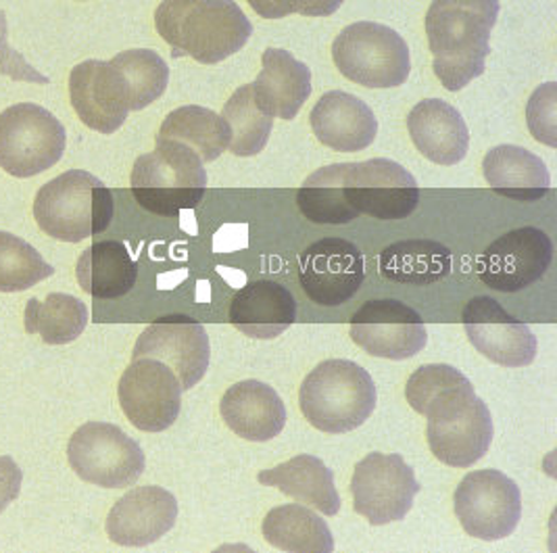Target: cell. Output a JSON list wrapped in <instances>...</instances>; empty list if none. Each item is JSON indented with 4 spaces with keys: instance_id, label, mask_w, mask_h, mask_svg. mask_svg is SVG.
Segmentation results:
<instances>
[{
    "instance_id": "obj_4",
    "label": "cell",
    "mask_w": 557,
    "mask_h": 553,
    "mask_svg": "<svg viewBox=\"0 0 557 553\" xmlns=\"http://www.w3.org/2000/svg\"><path fill=\"white\" fill-rule=\"evenodd\" d=\"M299 403L307 422L322 432L343 434L361 427L376 407L372 377L349 359H329L301 384Z\"/></svg>"
},
{
    "instance_id": "obj_27",
    "label": "cell",
    "mask_w": 557,
    "mask_h": 553,
    "mask_svg": "<svg viewBox=\"0 0 557 553\" xmlns=\"http://www.w3.org/2000/svg\"><path fill=\"white\" fill-rule=\"evenodd\" d=\"M259 482L276 487L295 502L307 503L324 516H336L341 509V497L334 487V477L329 466L313 455H297L276 468L263 470Z\"/></svg>"
},
{
    "instance_id": "obj_19",
    "label": "cell",
    "mask_w": 557,
    "mask_h": 553,
    "mask_svg": "<svg viewBox=\"0 0 557 553\" xmlns=\"http://www.w3.org/2000/svg\"><path fill=\"white\" fill-rule=\"evenodd\" d=\"M177 518L176 497L154 484L138 487L115 503L107 516V537L122 548H145L168 534Z\"/></svg>"
},
{
    "instance_id": "obj_12",
    "label": "cell",
    "mask_w": 557,
    "mask_h": 553,
    "mask_svg": "<svg viewBox=\"0 0 557 553\" xmlns=\"http://www.w3.org/2000/svg\"><path fill=\"white\" fill-rule=\"evenodd\" d=\"M120 405L132 427L161 432L174 427L182 407L176 374L151 357L132 359L117 386Z\"/></svg>"
},
{
    "instance_id": "obj_13",
    "label": "cell",
    "mask_w": 557,
    "mask_h": 553,
    "mask_svg": "<svg viewBox=\"0 0 557 553\" xmlns=\"http://www.w3.org/2000/svg\"><path fill=\"white\" fill-rule=\"evenodd\" d=\"M554 243L539 228H518L491 243L479 257V278L499 293H520L545 276Z\"/></svg>"
},
{
    "instance_id": "obj_7",
    "label": "cell",
    "mask_w": 557,
    "mask_h": 553,
    "mask_svg": "<svg viewBox=\"0 0 557 553\" xmlns=\"http://www.w3.org/2000/svg\"><path fill=\"white\" fill-rule=\"evenodd\" d=\"M332 59L343 76L366 88H397L411 72L404 36L374 22L345 27L332 42Z\"/></svg>"
},
{
    "instance_id": "obj_17",
    "label": "cell",
    "mask_w": 557,
    "mask_h": 553,
    "mask_svg": "<svg viewBox=\"0 0 557 553\" xmlns=\"http://www.w3.org/2000/svg\"><path fill=\"white\" fill-rule=\"evenodd\" d=\"M138 357L165 364L176 374L182 391H190L209 368V336L201 324L188 318H165L138 336L132 359Z\"/></svg>"
},
{
    "instance_id": "obj_1",
    "label": "cell",
    "mask_w": 557,
    "mask_h": 553,
    "mask_svg": "<svg viewBox=\"0 0 557 553\" xmlns=\"http://www.w3.org/2000/svg\"><path fill=\"white\" fill-rule=\"evenodd\" d=\"M420 201V188L404 165L391 159L336 163L307 177L297 195L313 224L345 226L359 216L382 222L404 220Z\"/></svg>"
},
{
    "instance_id": "obj_16",
    "label": "cell",
    "mask_w": 557,
    "mask_h": 553,
    "mask_svg": "<svg viewBox=\"0 0 557 553\" xmlns=\"http://www.w3.org/2000/svg\"><path fill=\"white\" fill-rule=\"evenodd\" d=\"M461 322L476 352L504 368H524L536 357V336L524 322L491 299L476 297L463 307Z\"/></svg>"
},
{
    "instance_id": "obj_26",
    "label": "cell",
    "mask_w": 557,
    "mask_h": 553,
    "mask_svg": "<svg viewBox=\"0 0 557 553\" xmlns=\"http://www.w3.org/2000/svg\"><path fill=\"white\" fill-rule=\"evenodd\" d=\"M482 174L499 197L513 201H539L552 188L545 163L534 152L516 145H502L486 152Z\"/></svg>"
},
{
    "instance_id": "obj_14",
    "label": "cell",
    "mask_w": 557,
    "mask_h": 553,
    "mask_svg": "<svg viewBox=\"0 0 557 553\" xmlns=\"http://www.w3.org/2000/svg\"><path fill=\"white\" fill-rule=\"evenodd\" d=\"M351 339L363 352L382 359H409L424 352L429 332L420 314L406 303L379 299L363 303L351 320Z\"/></svg>"
},
{
    "instance_id": "obj_15",
    "label": "cell",
    "mask_w": 557,
    "mask_h": 553,
    "mask_svg": "<svg viewBox=\"0 0 557 553\" xmlns=\"http://www.w3.org/2000/svg\"><path fill=\"white\" fill-rule=\"evenodd\" d=\"M366 278L363 253L343 238H324L299 257L305 295L318 305L336 307L349 302Z\"/></svg>"
},
{
    "instance_id": "obj_23",
    "label": "cell",
    "mask_w": 557,
    "mask_h": 553,
    "mask_svg": "<svg viewBox=\"0 0 557 553\" xmlns=\"http://www.w3.org/2000/svg\"><path fill=\"white\" fill-rule=\"evenodd\" d=\"M416 149L436 165H457L470 147V132L454 105L441 99L418 102L407 115Z\"/></svg>"
},
{
    "instance_id": "obj_38",
    "label": "cell",
    "mask_w": 557,
    "mask_h": 553,
    "mask_svg": "<svg viewBox=\"0 0 557 553\" xmlns=\"http://www.w3.org/2000/svg\"><path fill=\"white\" fill-rule=\"evenodd\" d=\"M263 20H282L286 15L329 17L345 0H247Z\"/></svg>"
},
{
    "instance_id": "obj_33",
    "label": "cell",
    "mask_w": 557,
    "mask_h": 553,
    "mask_svg": "<svg viewBox=\"0 0 557 553\" xmlns=\"http://www.w3.org/2000/svg\"><path fill=\"white\" fill-rule=\"evenodd\" d=\"M24 324L27 334H38L47 345H67L86 330L88 307L74 295L51 293L45 302H27Z\"/></svg>"
},
{
    "instance_id": "obj_2",
    "label": "cell",
    "mask_w": 557,
    "mask_h": 553,
    "mask_svg": "<svg viewBox=\"0 0 557 553\" xmlns=\"http://www.w3.org/2000/svg\"><path fill=\"white\" fill-rule=\"evenodd\" d=\"M499 0H434L426 13L432 70L438 82L459 93L486 70L491 32Z\"/></svg>"
},
{
    "instance_id": "obj_9",
    "label": "cell",
    "mask_w": 557,
    "mask_h": 553,
    "mask_svg": "<svg viewBox=\"0 0 557 553\" xmlns=\"http://www.w3.org/2000/svg\"><path fill=\"white\" fill-rule=\"evenodd\" d=\"M67 459L77 477L104 489L132 487L145 472L140 445L115 425L88 422L67 445Z\"/></svg>"
},
{
    "instance_id": "obj_3",
    "label": "cell",
    "mask_w": 557,
    "mask_h": 553,
    "mask_svg": "<svg viewBox=\"0 0 557 553\" xmlns=\"http://www.w3.org/2000/svg\"><path fill=\"white\" fill-rule=\"evenodd\" d=\"M159 36L203 65H213L249 42L253 26L232 0H163L154 13Z\"/></svg>"
},
{
    "instance_id": "obj_36",
    "label": "cell",
    "mask_w": 557,
    "mask_h": 553,
    "mask_svg": "<svg viewBox=\"0 0 557 553\" xmlns=\"http://www.w3.org/2000/svg\"><path fill=\"white\" fill-rule=\"evenodd\" d=\"M52 274V266L29 243L0 232V293L27 291Z\"/></svg>"
},
{
    "instance_id": "obj_25",
    "label": "cell",
    "mask_w": 557,
    "mask_h": 553,
    "mask_svg": "<svg viewBox=\"0 0 557 553\" xmlns=\"http://www.w3.org/2000/svg\"><path fill=\"white\" fill-rule=\"evenodd\" d=\"M251 86L255 101L263 113L295 120L311 95V72L290 52L268 49L261 57V72Z\"/></svg>"
},
{
    "instance_id": "obj_28",
    "label": "cell",
    "mask_w": 557,
    "mask_h": 553,
    "mask_svg": "<svg viewBox=\"0 0 557 553\" xmlns=\"http://www.w3.org/2000/svg\"><path fill=\"white\" fill-rule=\"evenodd\" d=\"M474 397L472 382L447 364L422 366L407 380V403L429 420H445L461 411Z\"/></svg>"
},
{
    "instance_id": "obj_11",
    "label": "cell",
    "mask_w": 557,
    "mask_h": 553,
    "mask_svg": "<svg viewBox=\"0 0 557 553\" xmlns=\"http://www.w3.org/2000/svg\"><path fill=\"white\" fill-rule=\"evenodd\" d=\"M354 507L370 525L384 527L404 520L413 507L420 484L397 453H370L355 466Z\"/></svg>"
},
{
    "instance_id": "obj_35",
    "label": "cell",
    "mask_w": 557,
    "mask_h": 553,
    "mask_svg": "<svg viewBox=\"0 0 557 553\" xmlns=\"http://www.w3.org/2000/svg\"><path fill=\"white\" fill-rule=\"evenodd\" d=\"M111 65L122 74L126 82L129 111L147 109L157 101L170 82L168 63L149 49H134L120 52L111 59Z\"/></svg>"
},
{
    "instance_id": "obj_39",
    "label": "cell",
    "mask_w": 557,
    "mask_h": 553,
    "mask_svg": "<svg viewBox=\"0 0 557 553\" xmlns=\"http://www.w3.org/2000/svg\"><path fill=\"white\" fill-rule=\"evenodd\" d=\"M24 482L22 468L7 455H0V514L9 507V503L20 497Z\"/></svg>"
},
{
    "instance_id": "obj_29",
    "label": "cell",
    "mask_w": 557,
    "mask_h": 553,
    "mask_svg": "<svg viewBox=\"0 0 557 553\" xmlns=\"http://www.w3.org/2000/svg\"><path fill=\"white\" fill-rule=\"evenodd\" d=\"M77 284L95 299H120L138 280V263L120 241H101L79 255Z\"/></svg>"
},
{
    "instance_id": "obj_6",
    "label": "cell",
    "mask_w": 557,
    "mask_h": 553,
    "mask_svg": "<svg viewBox=\"0 0 557 553\" xmlns=\"http://www.w3.org/2000/svg\"><path fill=\"white\" fill-rule=\"evenodd\" d=\"M129 182L132 195L143 209L177 218L203 199L207 172L201 157L186 145L159 140L154 151L136 159Z\"/></svg>"
},
{
    "instance_id": "obj_20",
    "label": "cell",
    "mask_w": 557,
    "mask_h": 553,
    "mask_svg": "<svg viewBox=\"0 0 557 553\" xmlns=\"http://www.w3.org/2000/svg\"><path fill=\"white\" fill-rule=\"evenodd\" d=\"M309 122L315 138L332 151H363L379 134L374 111L361 99L341 90H332L315 102Z\"/></svg>"
},
{
    "instance_id": "obj_10",
    "label": "cell",
    "mask_w": 557,
    "mask_h": 553,
    "mask_svg": "<svg viewBox=\"0 0 557 553\" xmlns=\"http://www.w3.org/2000/svg\"><path fill=\"white\" fill-rule=\"evenodd\" d=\"M461 528L481 541L509 537L522 516L518 484L499 470H476L466 475L454 495Z\"/></svg>"
},
{
    "instance_id": "obj_18",
    "label": "cell",
    "mask_w": 557,
    "mask_h": 553,
    "mask_svg": "<svg viewBox=\"0 0 557 553\" xmlns=\"http://www.w3.org/2000/svg\"><path fill=\"white\" fill-rule=\"evenodd\" d=\"M70 99L84 126L113 134L124 126L129 113V97L122 74L111 61H84L72 70Z\"/></svg>"
},
{
    "instance_id": "obj_34",
    "label": "cell",
    "mask_w": 557,
    "mask_h": 553,
    "mask_svg": "<svg viewBox=\"0 0 557 553\" xmlns=\"http://www.w3.org/2000/svg\"><path fill=\"white\" fill-rule=\"evenodd\" d=\"M222 118L230 127V151L236 157H255L263 151L270 136L274 118L261 111L253 97V86H240L226 102Z\"/></svg>"
},
{
    "instance_id": "obj_37",
    "label": "cell",
    "mask_w": 557,
    "mask_h": 553,
    "mask_svg": "<svg viewBox=\"0 0 557 553\" xmlns=\"http://www.w3.org/2000/svg\"><path fill=\"white\" fill-rule=\"evenodd\" d=\"M532 138L552 149L557 147V84L549 82L532 93L527 107Z\"/></svg>"
},
{
    "instance_id": "obj_22",
    "label": "cell",
    "mask_w": 557,
    "mask_h": 553,
    "mask_svg": "<svg viewBox=\"0 0 557 553\" xmlns=\"http://www.w3.org/2000/svg\"><path fill=\"white\" fill-rule=\"evenodd\" d=\"M226 427L245 441L265 443L286 427V407L278 393L259 380L232 384L220 403Z\"/></svg>"
},
{
    "instance_id": "obj_21",
    "label": "cell",
    "mask_w": 557,
    "mask_h": 553,
    "mask_svg": "<svg viewBox=\"0 0 557 553\" xmlns=\"http://www.w3.org/2000/svg\"><path fill=\"white\" fill-rule=\"evenodd\" d=\"M493 441V418L486 403L474 397L445 420H429V445L438 462L470 468L481 462Z\"/></svg>"
},
{
    "instance_id": "obj_8",
    "label": "cell",
    "mask_w": 557,
    "mask_h": 553,
    "mask_svg": "<svg viewBox=\"0 0 557 553\" xmlns=\"http://www.w3.org/2000/svg\"><path fill=\"white\" fill-rule=\"evenodd\" d=\"M65 152V127L40 105L20 102L0 113V170L32 177L51 170Z\"/></svg>"
},
{
    "instance_id": "obj_24",
    "label": "cell",
    "mask_w": 557,
    "mask_h": 553,
    "mask_svg": "<svg viewBox=\"0 0 557 553\" xmlns=\"http://www.w3.org/2000/svg\"><path fill=\"white\" fill-rule=\"evenodd\" d=\"M230 322L251 339H276L297 318V302L274 280L245 284L230 303Z\"/></svg>"
},
{
    "instance_id": "obj_31",
    "label": "cell",
    "mask_w": 557,
    "mask_h": 553,
    "mask_svg": "<svg viewBox=\"0 0 557 553\" xmlns=\"http://www.w3.org/2000/svg\"><path fill=\"white\" fill-rule=\"evenodd\" d=\"M379 268L391 282L426 286L451 274V251L434 241H404L381 253Z\"/></svg>"
},
{
    "instance_id": "obj_30",
    "label": "cell",
    "mask_w": 557,
    "mask_h": 553,
    "mask_svg": "<svg viewBox=\"0 0 557 553\" xmlns=\"http://www.w3.org/2000/svg\"><path fill=\"white\" fill-rule=\"evenodd\" d=\"M261 530L265 541L280 552H334V537L326 520L305 505L288 503L274 507L268 512Z\"/></svg>"
},
{
    "instance_id": "obj_32",
    "label": "cell",
    "mask_w": 557,
    "mask_h": 553,
    "mask_svg": "<svg viewBox=\"0 0 557 553\" xmlns=\"http://www.w3.org/2000/svg\"><path fill=\"white\" fill-rule=\"evenodd\" d=\"M172 140L197 152L203 163L215 161L228 149L230 127L222 115L211 109L188 105L172 111L157 134V140Z\"/></svg>"
},
{
    "instance_id": "obj_5",
    "label": "cell",
    "mask_w": 557,
    "mask_h": 553,
    "mask_svg": "<svg viewBox=\"0 0 557 553\" xmlns=\"http://www.w3.org/2000/svg\"><path fill=\"white\" fill-rule=\"evenodd\" d=\"M115 213L113 193L99 177L72 170L45 184L34 201V220L61 243H82L102 234Z\"/></svg>"
}]
</instances>
